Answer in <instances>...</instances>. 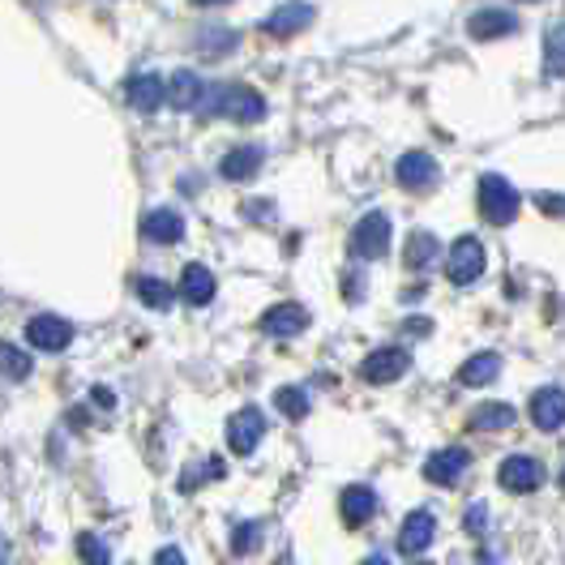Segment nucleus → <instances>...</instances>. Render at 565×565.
Instances as JSON below:
<instances>
[{
    "label": "nucleus",
    "mask_w": 565,
    "mask_h": 565,
    "mask_svg": "<svg viewBox=\"0 0 565 565\" xmlns=\"http://www.w3.org/2000/svg\"><path fill=\"white\" fill-rule=\"evenodd\" d=\"M211 99H206V111H223L227 120H236V125H257V120H266V99L253 90V86H211L206 90Z\"/></svg>",
    "instance_id": "f257e3e1"
},
{
    "label": "nucleus",
    "mask_w": 565,
    "mask_h": 565,
    "mask_svg": "<svg viewBox=\"0 0 565 565\" xmlns=\"http://www.w3.org/2000/svg\"><path fill=\"white\" fill-rule=\"evenodd\" d=\"M519 206H523V198H519V189L510 184L505 177H480V214L493 223V227H505V223H514L519 218Z\"/></svg>",
    "instance_id": "f03ea898"
},
{
    "label": "nucleus",
    "mask_w": 565,
    "mask_h": 565,
    "mask_svg": "<svg viewBox=\"0 0 565 565\" xmlns=\"http://www.w3.org/2000/svg\"><path fill=\"white\" fill-rule=\"evenodd\" d=\"M484 266H489V253L484 245L476 241V236H459L455 245H450V262H446V275L455 287H467V282H476L484 275Z\"/></svg>",
    "instance_id": "7ed1b4c3"
},
{
    "label": "nucleus",
    "mask_w": 565,
    "mask_h": 565,
    "mask_svg": "<svg viewBox=\"0 0 565 565\" xmlns=\"http://www.w3.org/2000/svg\"><path fill=\"white\" fill-rule=\"evenodd\" d=\"M386 248H390V218L382 211L364 214L352 227V253L364 257V262H377V257H386Z\"/></svg>",
    "instance_id": "20e7f679"
},
{
    "label": "nucleus",
    "mask_w": 565,
    "mask_h": 565,
    "mask_svg": "<svg viewBox=\"0 0 565 565\" xmlns=\"http://www.w3.org/2000/svg\"><path fill=\"white\" fill-rule=\"evenodd\" d=\"M407 369H412V355L403 352V348H377V352L364 355L360 377L373 382V386H390V382H398Z\"/></svg>",
    "instance_id": "39448f33"
},
{
    "label": "nucleus",
    "mask_w": 565,
    "mask_h": 565,
    "mask_svg": "<svg viewBox=\"0 0 565 565\" xmlns=\"http://www.w3.org/2000/svg\"><path fill=\"white\" fill-rule=\"evenodd\" d=\"M441 177V168H437V159L428 154V150H407L403 159H398V168H394V180L407 189V193H424V189H433Z\"/></svg>",
    "instance_id": "423d86ee"
},
{
    "label": "nucleus",
    "mask_w": 565,
    "mask_h": 565,
    "mask_svg": "<svg viewBox=\"0 0 565 565\" xmlns=\"http://www.w3.org/2000/svg\"><path fill=\"white\" fill-rule=\"evenodd\" d=\"M262 437H266V412L262 407H241L227 420V446H232V455H253Z\"/></svg>",
    "instance_id": "0eeeda50"
},
{
    "label": "nucleus",
    "mask_w": 565,
    "mask_h": 565,
    "mask_svg": "<svg viewBox=\"0 0 565 565\" xmlns=\"http://www.w3.org/2000/svg\"><path fill=\"white\" fill-rule=\"evenodd\" d=\"M497 480L505 493H535L544 484V467L531 459V455H510V459L497 467Z\"/></svg>",
    "instance_id": "6e6552de"
},
{
    "label": "nucleus",
    "mask_w": 565,
    "mask_h": 565,
    "mask_svg": "<svg viewBox=\"0 0 565 565\" xmlns=\"http://www.w3.org/2000/svg\"><path fill=\"white\" fill-rule=\"evenodd\" d=\"M467 467H471V455H467L462 446H446V450L428 455V462H424V480L450 489V484H459L462 476H467Z\"/></svg>",
    "instance_id": "1a4fd4ad"
},
{
    "label": "nucleus",
    "mask_w": 565,
    "mask_h": 565,
    "mask_svg": "<svg viewBox=\"0 0 565 565\" xmlns=\"http://www.w3.org/2000/svg\"><path fill=\"white\" fill-rule=\"evenodd\" d=\"M26 339L39 352H65L73 343V326L56 313H39V318L26 321Z\"/></svg>",
    "instance_id": "9d476101"
},
{
    "label": "nucleus",
    "mask_w": 565,
    "mask_h": 565,
    "mask_svg": "<svg viewBox=\"0 0 565 565\" xmlns=\"http://www.w3.org/2000/svg\"><path fill=\"white\" fill-rule=\"evenodd\" d=\"M305 326H309V309H305V305H296V300L270 305V309L262 313V330H266L270 339H296Z\"/></svg>",
    "instance_id": "9b49d317"
},
{
    "label": "nucleus",
    "mask_w": 565,
    "mask_h": 565,
    "mask_svg": "<svg viewBox=\"0 0 565 565\" xmlns=\"http://www.w3.org/2000/svg\"><path fill=\"white\" fill-rule=\"evenodd\" d=\"M531 424L544 428V433H557L565 428V390L562 386H544L531 394Z\"/></svg>",
    "instance_id": "f8f14e48"
},
{
    "label": "nucleus",
    "mask_w": 565,
    "mask_h": 565,
    "mask_svg": "<svg viewBox=\"0 0 565 565\" xmlns=\"http://www.w3.org/2000/svg\"><path fill=\"white\" fill-rule=\"evenodd\" d=\"M309 22H313V4H305V0H287V4H279V9L262 22V31H266V35L287 39V35H296V31H305Z\"/></svg>",
    "instance_id": "ddd939ff"
},
{
    "label": "nucleus",
    "mask_w": 565,
    "mask_h": 565,
    "mask_svg": "<svg viewBox=\"0 0 565 565\" xmlns=\"http://www.w3.org/2000/svg\"><path fill=\"white\" fill-rule=\"evenodd\" d=\"M433 535H437V519L428 514V510H412L407 519H403V527H398V553H424L428 544H433Z\"/></svg>",
    "instance_id": "4468645a"
},
{
    "label": "nucleus",
    "mask_w": 565,
    "mask_h": 565,
    "mask_svg": "<svg viewBox=\"0 0 565 565\" xmlns=\"http://www.w3.org/2000/svg\"><path fill=\"white\" fill-rule=\"evenodd\" d=\"M262 163H266V150L262 146H236V150H227L223 154V163H218V177L223 180H253L262 172Z\"/></svg>",
    "instance_id": "2eb2a0df"
},
{
    "label": "nucleus",
    "mask_w": 565,
    "mask_h": 565,
    "mask_svg": "<svg viewBox=\"0 0 565 565\" xmlns=\"http://www.w3.org/2000/svg\"><path fill=\"white\" fill-rule=\"evenodd\" d=\"M125 95L138 111H159L163 99H168V82L159 73H138V77L125 82Z\"/></svg>",
    "instance_id": "dca6fc26"
},
{
    "label": "nucleus",
    "mask_w": 565,
    "mask_h": 565,
    "mask_svg": "<svg viewBox=\"0 0 565 565\" xmlns=\"http://www.w3.org/2000/svg\"><path fill=\"white\" fill-rule=\"evenodd\" d=\"M141 236L150 241V245H177V241H184V218H180V211H150L146 218H141Z\"/></svg>",
    "instance_id": "f3484780"
},
{
    "label": "nucleus",
    "mask_w": 565,
    "mask_h": 565,
    "mask_svg": "<svg viewBox=\"0 0 565 565\" xmlns=\"http://www.w3.org/2000/svg\"><path fill=\"white\" fill-rule=\"evenodd\" d=\"M206 82L198 77L193 70H180L172 73V82H168V104L180 107V111H193V107H202L206 104Z\"/></svg>",
    "instance_id": "a211bd4d"
},
{
    "label": "nucleus",
    "mask_w": 565,
    "mask_h": 565,
    "mask_svg": "<svg viewBox=\"0 0 565 565\" xmlns=\"http://www.w3.org/2000/svg\"><path fill=\"white\" fill-rule=\"evenodd\" d=\"M377 493L373 489H364V484H352V489H343V497H339V514H343V523L348 527H364L373 514H377Z\"/></svg>",
    "instance_id": "6ab92c4d"
},
{
    "label": "nucleus",
    "mask_w": 565,
    "mask_h": 565,
    "mask_svg": "<svg viewBox=\"0 0 565 565\" xmlns=\"http://www.w3.org/2000/svg\"><path fill=\"white\" fill-rule=\"evenodd\" d=\"M467 31H471V39H505L519 31V18L510 9H480L467 18Z\"/></svg>",
    "instance_id": "aec40b11"
},
{
    "label": "nucleus",
    "mask_w": 565,
    "mask_h": 565,
    "mask_svg": "<svg viewBox=\"0 0 565 565\" xmlns=\"http://www.w3.org/2000/svg\"><path fill=\"white\" fill-rule=\"evenodd\" d=\"M214 291H218V282H214V275L202 266V262H189L184 266V275H180V296H184V305H211Z\"/></svg>",
    "instance_id": "412c9836"
},
{
    "label": "nucleus",
    "mask_w": 565,
    "mask_h": 565,
    "mask_svg": "<svg viewBox=\"0 0 565 565\" xmlns=\"http://www.w3.org/2000/svg\"><path fill=\"white\" fill-rule=\"evenodd\" d=\"M437 257H441V241L433 232H412L407 236V248H403V266L407 270H428Z\"/></svg>",
    "instance_id": "4be33fe9"
},
{
    "label": "nucleus",
    "mask_w": 565,
    "mask_h": 565,
    "mask_svg": "<svg viewBox=\"0 0 565 565\" xmlns=\"http://www.w3.org/2000/svg\"><path fill=\"white\" fill-rule=\"evenodd\" d=\"M497 377H501V355L497 352L471 355V360H462V369H459L462 386H489V382H497Z\"/></svg>",
    "instance_id": "5701e85b"
},
{
    "label": "nucleus",
    "mask_w": 565,
    "mask_h": 565,
    "mask_svg": "<svg viewBox=\"0 0 565 565\" xmlns=\"http://www.w3.org/2000/svg\"><path fill=\"white\" fill-rule=\"evenodd\" d=\"M514 407L510 403H484V407H476V416H471V428L476 433H501V428H510L514 424Z\"/></svg>",
    "instance_id": "b1692460"
},
{
    "label": "nucleus",
    "mask_w": 565,
    "mask_h": 565,
    "mask_svg": "<svg viewBox=\"0 0 565 565\" xmlns=\"http://www.w3.org/2000/svg\"><path fill=\"white\" fill-rule=\"evenodd\" d=\"M544 73L548 77H565V22H553L544 31Z\"/></svg>",
    "instance_id": "393cba45"
},
{
    "label": "nucleus",
    "mask_w": 565,
    "mask_h": 565,
    "mask_svg": "<svg viewBox=\"0 0 565 565\" xmlns=\"http://www.w3.org/2000/svg\"><path fill=\"white\" fill-rule=\"evenodd\" d=\"M0 373H4L9 382H26V377L35 373V360H31V352H22V348H13V343H0Z\"/></svg>",
    "instance_id": "a878e982"
},
{
    "label": "nucleus",
    "mask_w": 565,
    "mask_h": 565,
    "mask_svg": "<svg viewBox=\"0 0 565 565\" xmlns=\"http://www.w3.org/2000/svg\"><path fill=\"white\" fill-rule=\"evenodd\" d=\"M138 296L146 309H172V300H177V287H168L163 279H154V275H141L138 279Z\"/></svg>",
    "instance_id": "bb28decb"
},
{
    "label": "nucleus",
    "mask_w": 565,
    "mask_h": 565,
    "mask_svg": "<svg viewBox=\"0 0 565 565\" xmlns=\"http://www.w3.org/2000/svg\"><path fill=\"white\" fill-rule=\"evenodd\" d=\"M275 407L287 420H305L309 416V394H305V386H282L275 390Z\"/></svg>",
    "instance_id": "cd10ccee"
},
{
    "label": "nucleus",
    "mask_w": 565,
    "mask_h": 565,
    "mask_svg": "<svg viewBox=\"0 0 565 565\" xmlns=\"http://www.w3.org/2000/svg\"><path fill=\"white\" fill-rule=\"evenodd\" d=\"M257 544H262V523H236V531H232V553L248 557Z\"/></svg>",
    "instance_id": "c85d7f7f"
},
{
    "label": "nucleus",
    "mask_w": 565,
    "mask_h": 565,
    "mask_svg": "<svg viewBox=\"0 0 565 565\" xmlns=\"http://www.w3.org/2000/svg\"><path fill=\"white\" fill-rule=\"evenodd\" d=\"M77 553L86 565H111V548H107L99 535H77Z\"/></svg>",
    "instance_id": "c756f323"
},
{
    "label": "nucleus",
    "mask_w": 565,
    "mask_h": 565,
    "mask_svg": "<svg viewBox=\"0 0 565 565\" xmlns=\"http://www.w3.org/2000/svg\"><path fill=\"white\" fill-rule=\"evenodd\" d=\"M198 47H202V52H227V47H236V31H227V26H206V31L198 35Z\"/></svg>",
    "instance_id": "7c9ffc66"
},
{
    "label": "nucleus",
    "mask_w": 565,
    "mask_h": 565,
    "mask_svg": "<svg viewBox=\"0 0 565 565\" xmlns=\"http://www.w3.org/2000/svg\"><path fill=\"white\" fill-rule=\"evenodd\" d=\"M462 527L471 531V535H484V531H489V505H484V501L467 505V519H462Z\"/></svg>",
    "instance_id": "2f4dec72"
},
{
    "label": "nucleus",
    "mask_w": 565,
    "mask_h": 565,
    "mask_svg": "<svg viewBox=\"0 0 565 565\" xmlns=\"http://www.w3.org/2000/svg\"><path fill=\"white\" fill-rule=\"evenodd\" d=\"M535 206L544 214H565V198L562 193H535Z\"/></svg>",
    "instance_id": "473e14b6"
},
{
    "label": "nucleus",
    "mask_w": 565,
    "mask_h": 565,
    "mask_svg": "<svg viewBox=\"0 0 565 565\" xmlns=\"http://www.w3.org/2000/svg\"><path fill=\"white\" fill-rule=\"evenodd\" d=\"M154 565H189V562H184V553H180V548H172V544H168V548H159Z\"/></svg>",
    "instance_id": "72a5a7b5"
},
{
    "label": "nucleus",
    "mask_w": 565,
    "mask_h": 565,
    "mask_svg": "<svg viewBox=\"0 0 565 565\" xmlns=\"http://www.w3.org/2000/svg\"><path fill=\"white\" fill-rule=\"evenodd\" d=\"M90 403H99V407H107V412H111V403H116V394H111V390H107V386H95V390H90Z\"/></svg>",
    "instance_id": "f704fd0d"
},
{
    "label": "nucleus",
    "mask_w": 565,
    "mask_h": 565,
    "mask_svg": "<svg viewBox=\"0 0 565 565\" xmlns=\"http://www.w3.org/2000/svg\"><path fill=\"white\" fill-rule=\"evenodd\" d=\"M364 282H360V270H348V300H360Z\"/></svg>",
    "instance_id": "c9c22d12"
},
{
    "label": "nucleus",
    "mask_w": 565,
    "mask_h": 565,
    "mask_svg": "<svg viewBox=\"0 0 565 565\" xmlns=\"http://www.w3.org/2000/svg\"><path fill=\"white\" fill-rule=\"evenodd\" d=\"M360 565H390L386 557H369V562H360Z\"/></svg>",
    "instance_id": "e433bc0d"
},
{
    "label": "nucleus",
    "mask_w": 565,
    "mask_h": 565,
    "mask_svg": "<svg viewBox=\"0 0 565 565\" xmlns=\"http://www.w3.org/2000/svg\"><path fill=\"white\" fill-rule=\"evenodd\" d=\"M193 4H227V0H193Z\"/></svg>",
    "instance_id": "4c0bfd02"
},
{
    "label": "nucleus",
    "mask_w": 565,
    "mask_h": 565,
    "mask_svg": "<svg viewBox=\"0 0 565 565\" xmlns=\"http://www.w3.org/2000/svg\"><path fill=\"white\" fill-rule=\"evenodd\" d=\"M416 565H428V562H416Z\"/></svg>",
    "instance_id": "58836bf2"
},
{
    "label": "nucleus",
    "mask_w": 565,
    "mask_h": 565,
    "mask_svg": "<svg viewBox=\"0 0 565 565\" xmlns=\"http://www.w3.org/2000/svg\"><path fill=\"white\" fill-rule=\"evenodd\" d=\"M562 484H565V476H562Z\"/></svg>",
    "instance_id": "ea45409f"
},
{
    "label": "nucleus",
    "mask_w": 565,
    "mask_h": 565,
    "mask_svg": "<svg viewBox=\"0 0 565 565\" xmlns=\"http://www.w3.org/2000/svg\"><path fill=\"white\" fill-rule=\"evenodd\" d=\"M279 565H287V562H279Z\"/></svg>",
    "instance_id": "a19ab883"
}]
</instances>
